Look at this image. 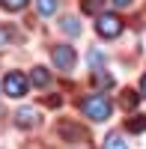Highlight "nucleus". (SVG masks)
I'll use <instances>...</instances> for the list:
<instances>
[{
  "label": "nucleus",
  "instance_id": "nucleus-11",
  "mask_svg": "<svg viewBox=\"0 0 146 149\" xmlns=\"http://www.w3.org/2000/svg\"><path fill=\"white\" fill-rule=\"evenodd\" d=\"M102 3L104 0H81V9L87 15H102Z\"/></svg>",
  "mask_w": 146,
  "mask_h": 149
},
{
  "label": "nucleus",
  "instance_id": "nucleus-8",
  "mask_svg": "<svg viewBox=\"0 0 146 149\" xmlns=\"http://www.w3.org/2000/svg\"><path fill=\"white\" fill-rule=\"evenodd\" d=\"M63 137H75V140H83V131L78 125H72V122H60V128H57Z\"/></svg>",
  "mask_w": 146,
  "mask_h": 149
},
{
  "label": "nucleus",
  "instance_id": "nucleus-12",
  "mask_svg": "<svg viewBox=\"0 0 146 149\" xmlns=\"http://www.w3.org/2000/svg\"><path fill=\"white\" fill-rule=\"evenodd\" d=\"M60 24H63V30H66L69 36H78V33H81V24H78V18H72V15H66Z\"/></svg>",
  "mask_w": 146,
  "mask_h": 149
},
{
  "label": "nucleus",
  "instance_id": "nucleus-10",
  "mask_svg": "<svg viewBox=\"0 0 146 149\" xmlns=\"http://www.w3.org/2000/svg\"><path fill=\"white\" fill-rule=\"evenodd\" d=\"M104 149H128V143L122 140V134H107L104 137Z\"/></svg>",
  "mask_w": 146,
  "mask_h": 149
},
{
  "label": "nucleus",
  "instance_id": "nucleus-17",
  "mask_svg": "<svg viewBox=\"0 0 146 149\" xmlns=\"http://www.w3.org/2000/svg\"><path fill=\"white\" fill-rule=\"evenodd\" d=\"M113 6L116 9H125V6H131V0H113Z\"/></svg>",
  "mask_w": 146,
  "mask_h": 149
},
{
  "label": "nucleus",
  "instance_id": "nucleus-5",
  "mask_svg": "<svg viewBox=\"0 0 146 149\" xmlns=\"http://www.w3.org/2000/svg\"><path fill=\"white\" fill-rule=\"evenodd\" d=\"M15 125L18 128H36L39 125V113H36V107H21L15 113Z\"/></svg>",
  "mask_w": 146,
  "mask_h": 149
},
{
  "label": "nucleus",
  "instance_id": "nucleus-2",
  "mask_svg": "<svg viewBox=\"0 0 146 149\" xmlns=\"http://www.w3.org/2000/svg\"><path fill=\"white\" fill-rule=\"evenodd\" d=\"M122 18L119 15H113V12H102L99 15V21H95V33L102 36V39H116L119 33H122Z\"/></svg>",
  "mask_w": 146,
  "mask_h": 149
},
{
  "label": "nucleus",
  "instance_id": "nucleus-13",
  "mask_svg": "<svg viewBox=\"0 0 146 149\" xmlns=\"http://www.w3.org/2000/svg\"><path fill=\"white\" fill-rule=\"evenodd\" d=\"M92 78H95V84H99V86H104V90H107V86H113V78H111L107 72H102V69H95Z\"/></svg>",
  "mask_w": 146,
  "mask_h": 149
},
{
  "label": "nucleus",
  "instance_id": "nucleus-16",
  "mask_svg": "<svg viewBox=\"0 0 146 149\" xmlns=\"http://www.w3.org/2000/svg\"><path fill=\"white\" fill-rule=\"evenodd\" d=\"M90 66H92V72L104 66V57H102V51H90Z\"/></svg>",
  "mask_w": 146,
  "mask_h": 149
},
{
  "label": "nucleus",
  "instance_id": "nucleus-14",
  "mask_svg": "<svg viewBox=\"0 0 146 149\" xmlns=\"http://www.w3.org/2000/svg\"><path fill=\"white\" fill-rule=\"evenodd\" d=\"M0 6H3L6 12H21L24 6H27V0H0Z\"/></svg>",
  "mask_w": 146,
  "mask_h": 149
},
{
  "label": "nucleus",
  "instance_id": "nucleus-7",
  "mask_svg": "<svg viewBox=\"0 0 146 149\" xmlns=\"http://www.w3.org/2000/svg\"><path fill=\"white\" fill-rule=\"evenodd\" d=\"M125 128L131 131V134H140V131H146V113H134L128 122H125Z\"/></svg>",
  "mask_w": 146,
  "mask_h": 149
},
{
  "label": "nucleus",
  "instance_id": "nucleus-6",
  "mask_svg": "<svg viewBox=\"0 0 146 149\" xmlns=\"http://www.w3.org/2000/svg\"><path fill=\"white\" fill-rule=\"evenodd\" d=\"M30 84H36L39 90H45V86L51 84V72H48L45 66H36V69L30 72Z\"/></svg>",
  "mask_w": 146,
  "mask_h": 149
},
{
  "label": "nucleus",
  "instance_id": "nucleus-3",
  "mask_svg": "<svg viewBox=\"0 0 146 149\" xmlns=\"http://www.w3.org/2000/svg\"><path fill=\"white\" fill-rule=\"evenodd\" d=\"M3 93L9 98H24V95L30 93V78L21 74V72H9L6 78H3Z\"/></svg>",
  "mask_w": 146,
  "mask_h": 149
},
{
  "label": "nucleus",
  "instance_id": "nucleus-4",
  "mask_svg": "<svg viewBox=\"0 0 146 149\" xmlns=\"http://www.w3.org/2000/svg\"><path fill=\"white\" fill-rule=\"evenodd\" d=\"M51 60H54V66H57L60 72H72L75 63H78V54H75V48H72V45H54Z\"/></svg>",
  "mask_w": 146,
  "mask_h": 149
},
{
  "label": "nucleus",
  "instance_id": "nucleus-15",
  "mask_svg": "<svg viewBox=\"0 0 146 149\" xmlns=\"http://www.w3.org/2000/svg\"><path fill=\"white\" fill-rule=\"evenodd\" d=\"M137 102H140V93H134V90H128L125 95H122V107H137Z\"/></svg>",
  "mask_w": 146,
  "mask_h": 149
},
{
  "label": "nucleus",
  "instance_id": "nucleus-9",
  "mask_svg": "<svg viewBox=\"0 0 146 149\" xmlns=\"http://www.w3.org/2000/svg\"><path fill=\"white\" fill-rule=\"evenodd\" d=\"M57 6H60V0H36V9H39V15H54L57 12Z\"/></svg>",
  "mask_w": 146,
  "mask_h": 149
},
{
  "label": "nucleus",
  "instance_id": "nucleus-1",
  "mask_svg": "<svg viewBox=\"0 0 146 149\" xmlns=\"http://www.w3.org/2000/svg\"><path fill=\"white\" fill-rule=\"evenodd\" d=\"M81 113L92 119V122H104V119H111L113 113V104H111V98L102 95V93H92L87 98H81Z\"/></svg>",
  "mask_w": 146,
  "mask_h": 149
},
{
  "label": "nucleus",
  "instance_id": "nucleus-18",
  "mask_svg": "<svg viewBox=\"0 0 146 149\" xmlns=\"http://www.w3.org/2000/svg\"><path fill=\"white\" fill-rule=\"evenodd\" d=\"M140 90H143V95H146V74H143V81H140Z\"/></svg>",
  "mask_w": 146,
  "mask_h": 149
}]
</instances>
